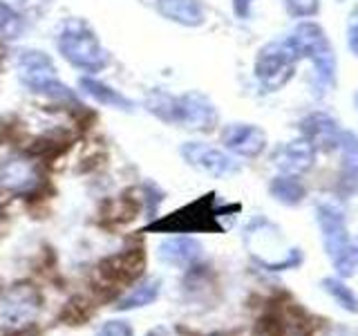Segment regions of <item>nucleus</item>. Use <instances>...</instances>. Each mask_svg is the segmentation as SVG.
<instances>
[{"label": "nucleus", "instance_id": "nucleus-28", "mask_svg": "<svg viewBox=\"0 0 358 336\" xmlns=\"http://www.w3.org/2000/svg\"><path fill=\"white\" fill-rule=\"evenodd\" d=\"M18 5L31 16H41L45 9L50 7V0H18Z\"/></svg>", "mask_w": 358, "mask_h": 336}, {"label": "nucleus", "instance_id": "nucleus-10", "mask_svg": "<svg viewBox=\"0 0 358 336\" xmlns=\"http://www.w3.org/2000/svg\"><path fill=\"white\" fill-rule=\"evenodd\" d=\"M217 108L201 92H188L177 97V126H184L195 132H210L217 126Z\"/></svg>", "mask_w": 358, "mask_h": 336}, {"label": "nucleus", "instance_id": "nucleus-14", "mask_svg": "<svg viewBox=\"0 0 358 336\" xmlns=\"http://www.w3.org/2000/svg\"><path fill=\"white\" fill-rule=\"evenodd\" d=\"M141 269H143V251L128 249L106 258L99 265V276L110 285H128L141 274Z\"/></svg>", "mask_w": 358, "mask_h": 336}, {"label": "nucleus", "instance_id": "nucleus-13", "mask_svg": "<svg viewBox=\"0 0 358 336\" xmlns=\"http://www.w3.org/2000/svg\"><path fill=\"white\" fill-rule=\"evenodd\" d=\"M300 137H305L316 150H336V144L341 137V123L336 121L329 112H309L307 117H302L300 123Z\"/></svg>", "mask_w": 358, "mask_h": 336}, {"label": "nucleus", "instance_id": "nucleus-12", "mask_svg": "<svg viewBox=\"0 0 358 336\" xmlns=\"http://www.w3.org/2000/svg\"><path fill=\"white\" fill-rule=\"evenodd\" d=\"M316 155H318V150L313 148L305 137H298L294 141L280 144L271 155V162L280 171V175L300 177L313 168V164H316Z\"/></svg>", "mask_w": 358, "mask_h": 336}, {"label": "nucleus", "instance_id": "nucleus-1", "mask_svg": "<svg viewBox=\"0 0 358 336\" xmlns=\"http://www.w3.org/2000/svg\"><path fill=\"white\" fill-rule=\"evenodd\" d=\"M289 41L296 48L300 61L307 59L311 63L313 94H329L336 88V78H338V59H336V50L324 27L318 25L316 20L305 18L289 34Z\"/></svg>", "mask_w": 358, "mask_h": 336}, {"label": "nucleus", "instance_id": "nucleus-27", "mask_svg": "<svg viewBox=\"0 0 358 336\" xmlns=\"http://www.w3.org/2000/svg\"><path fill=\"white\" fill-rule=\"evenodd\" d=\"M94 336H134L126 321H108Z\"/></svg>", "mask_w": 358, "mask_h": 336}, {"label": "nucleus", "instance_id": "nucleus-21", "mask_svg": "<svg viewBox=\"0 0 358 336\" xmlns=\"http://www.w3.org/2000/svg\"><path fill=\"white\" fill-rule=\"evenodd\" d=\"M159 291H162V280L148 278V280H143V283H139L137 287H132V291H128V294L117 302V309L128 312V309L145 307L159 298Z\"/></svg>", "mask_w": 358, "mask_h": 336}, {"label": "nucleus", "instance_id": "nucleus-11", "mask_svg": "<svg viewBox=\"0 0 358 336\" xmlns=\"http://www.w3.org/2000/svg\"><path fill=\"white\" fill-rule=\"evenodd\" d=\"M222 144L229 153L255 160L266 150V132L255 123H229L222 130Z\"/></svg>", "mask_w": 358, "mask_h": 336}, {"label": "nucleus", "instance_id": "nucleus-29", "mask_svg": "<svg viewBox=\"0 0 358 336\" xmlns=\"http://www.w3.org/2000/svg\"><path fill=\"white\" fill-rule=\"evenodd\" d=\"M255 3V0H233V9L235 14H238L240 18H249L251 14V5Z\"/></svg>", "mask_w": 358, "mask_h": 336}, {"label": "nucleus", "instance_id": "nucleus-7", "mask_svg": "<svg viewBox=\"0 0 358 336\" xmlns=\"http://www.w3.org/2000/svg\"><path fill=\"white\" fill-rule=\"evenodd\" d=\"M231 206H217L215 195H204L193 204H186L184 209L175 211L173 216L152 222L148 231L162 233H197V231H222L220 218Z\"/></svg>", "mask_w": 358, "mask_h": 336}, {"label": "nucleus", "instance_id": "nucleus-2", "mask_svg": "<svg viewBox=\"0 0 358 336\" xmlns=\"http://www.w3.org/2000/svg\"><path fill=\"white\" fill-rule=\"evenodd\" d=\"M244 242L249 246L251 255L268 272H282V269H296L302 265L305 255L300 249H287L282 235L275 224L266 220H255L246 227Z\"/></svg>", "mask_w": 358, "mask_h": 336}, {"label": "nucleus", "instance_id": "nucleus-5", "mask_svg": "<svg viewBox=\"0 0 358 336\" xmlns=\"http://www.w3.org/2000/svg\"><path fill=\"white\" fill-rule=\"evenodd\" d=\"M316 224L320 229L324 253L338 272V278H352V235L347 231L345 213L331 202H324L316 206Z\"/></svg>", "mask_w": 358, "mask_h": 336}, {"label": "nucleus", "instance_id": "nucleus-17", "mask_svg": "<svg viewBox=\"0 0 358 336\" xmlns=\"http://www.w3.org/2000/svg\"><path fill=\"white\" fill-rule=\"evenodd\" d=\"M336 150L341 153L338 188L343 193L352 195L358 188V134L343 128L338 144H336Z\"/></svg>", "mask_w": 358, "mask_h": 336}, {"label": "nucleus", "instance_id": "nucleus-16", "mask_svg": "<svg viewBox=\"0 0 358 336\" xmlns=\"http://www.w3.org/2000/svg\"><path fill=\"white\" fill-rule=\"evenodd\" d=\"M41 175L38 168L29 160H9L0 166V188L9 193H29L34 186H38Z\"/></svg>", "mask_w": 358, "mask_h": 336}, {"label": "nucleus", "instance_id": "nucleus-26", "mask_svg": "<svg viewBox=\"0 0 358 336\" xmlns=\"http://www.w3.org/2000/svg\"><path fill=\"white\" fill-rule=\"evenodd\" d=\"M345 34H347V50H350L354 59H358V3L350 9V14H347Z\"/></svg>", "mask_w": 358, "mask_h": 336}, {"label": "nucleus", "instance_id": "nucleus-9", "mask_svg": "<svg viewBox=\"0 0 358 336\" xmlns=\"http://www.w3.org/2000/svg\"><path fill=\"white\" fill-rule=\"evenodd\" d=\"M186 164H190L197 171L206 173L210 177H229L240 171V164L220 148H213L201 141H186L179 148Z\"/></svg>", "mask_w": 358, "mask_h": 336}, {"label": "nucleus", "instance_id": "nucleus-15", "mask_svg": "<svg viewBox=\"0 0 358 336\" xmlns=\"http://www.w3.org/2000/svg\"><path fill=\"white\" fill-rule=\"evenodd\" d=\"M201 242L190 235H173L157 246V258L171 267H193L201 258Z\"/></svg>", "mask_w": 358, "mask_h": 336}, {"label": "nucleus", "instance_id": "nucleus-24", "mask_svg": "<svg viewBox=\"0 0 358 336\" xmlns=\"http://www.w3.org/2000/svg\"><path fill=\"white\" fill-rule=\"evenodd\" d=\"M22 31H25L22 16L11 5H7L5 0H0V36L14 41L22 36Z\"/></svg>", "mask_w": 358, "mask_h": 336}, {"label": "nucleus", "instance_id": "nucleus-18", "mask_svg": "<svg viewBox=\"0 0 358 336\" xmlns=\"http://www.w3.org/2000/svg\"><path fill=\"white\" fill-rule=\"evenodd\" d=\"M157 11L166 20L184 27H199L206 20V11L201 0H157Z\"/></svg>", "mask_w": 358, "mask_h": 336}, {"label": "nucleus", "instance_id": "nucleus-8", "mask_svg": "<svg viewBox=\"0 0 358 336\" xmlns=\"http://www.w3.org/2000/svg\"><path fill=\"white\" fill-rule=\"evenodd\" d=\"M41 312V294L36 287L20 283L11 287L7 294L0 298V325L5 330L18 332L38 318Z\"/></svg>", "mask_w": 358, "mask_h": 336}, {"label": "nucleus", "instance_id": "nucleus-22", "mask_svg": "<svg viewBox=\"0 0 358 336\" xmlns=\"http://www.w3.org/2000/svg\"><path fill=\"white\" fill-rule=\"evenodd\" d=\"M145 110L166 123H175L177 121V97L162 92V90H155V92L145 97Z\"/></svg>", "mask_w": 358, "mask_h": 336}, {"label": "nucleus", "instance_id": "nucleus-25", "mask_svg": "<svg viewBox=\"0 0 358 336\" xmlns=\"http://www.w3.org/2000/svg\"><path fill=\"white\" fill-rule=\"evenodd\" d=\"M282 5L289 16L300 18V20L318 16V11H320V0H282Z\"/></svg>", "mask_w": 358, "mask_h": 336}, {"label": "nucleus", "instance_id": "nucleus-20", "mask_svg": "<svg viewBox=\"0 0 358 336\" xmlns=\"http://www.w3.org/2000/svg\"><path fill=\"white\" fill-rule=\"evenodd\" d=\"M268 193L273 195L275 202L285 206H298L307 197V188L300 182V177L294 175H278L268 184Z\"/></svg>", "mask_w": 358, "mask_h": 336}, {"label": "nucleus", "instance_id": "nucleus-3", "mask_svg": "<svg viewBox=\"0 0 358 336\" xmlns=\"http://www.w3.org/2000/svg\"><path fill=\"white\" fill-rule=\"evenodd\" d=\"M59 52L63 59L83 72H99L108 65V52L101 48L87 22L70 18L59 31Z\"/></svg>", "mask_w": 358, "mask_h": 336}, {"label": "nucleus", "instance_id": "nucleus-23", "mask_svg": "<svg viewBox=\"0 0 358 336\" xmlns=\"http://www.w3.org/2000/svg\"><path fill=\"white\" fill-rule=\"evenodd\" d=\"M320 287L331 296V300L336 302V305H341L345 312H350V314H358V296L343 283L341 278H336V276L324 278L320 283Z\"/></svg>", "mask_w": 358, "mask_h": 336}, {"label": "nucleus", "instance_id": "nucleus-6", "mask_svg": "<svg viewBox=\"0 0 358 336\" xmlns=\"http://www.w3.org/2000/svg\"><path fill=\"white\" fill-rule=\"evenodd\" d=\"M300 63V56L296 48L291 45L289 36L271 41L260 48L255 56L253 72L257 83H260L266 92H278L282 90L296 74V67Z\"/></svg>", "mask_w": 358, "mask_h": 336}, {"label": "nucleus", "instance_id": "nucleus-19", "mask_svg": "<svg viewBox=\"0 0 358 336\" xmlns=\"http://www.w3.org/2000/svg\"><path fill=\"white\" fill-rule=\"evenodd\" d=\"M78 88H81L87 97H92L94 101H99V104H103V106L117 108V110H123V112H130L134 108V104L126 94H121L119 90H112L110 85L96 81V78H92V76L78 78Z\"/></svg>", "mask_w": 358, "mask_h": 336}, {"label": "nucleus", "instance_id": "nucleus-30", "mask_svg": "<svg viewBox=\"0 0 358 336\" xmlns=\"http://www.w3.org/2000/svg\"><path fill=\"white\" fill-rule=\"evenodd\" d=\"M352 267L354 276H358V238H352Z\"/></svg>", "mask_w": 358, "mask_h": 336}, {"label": "nucleus", "instance_id": "nucleus-4", "mask_svg": "<svg viewBox=\"0 0 358 336\" xmlns=\"http://www.w3.org/2000/svg\"><path fill=\"white\" fill-rule=\"evenodd\" d=\"M18 78L31 92L43 94L48 99L61 101V104L78 106V99L63 81L56 76V65L48 54L41 50H22L18 56Z\"/></svg>", "mask_w": 358, "mask_h": 336}, {"label": "nucleus", "instance_id": "nucleus-31", "mask_svg": "<svg viewBox=\"0 0 358 336\" xmlns=\"http://www.w3.org/2000/svg\"><path fill=\"white\" fill-rule=\"evenodd\" d=\"M352 108H354V115L358 119V88L354 90V94H352Z\"/></svg>", "mask_w": 358, "mask_h": 336}]
</instances>
